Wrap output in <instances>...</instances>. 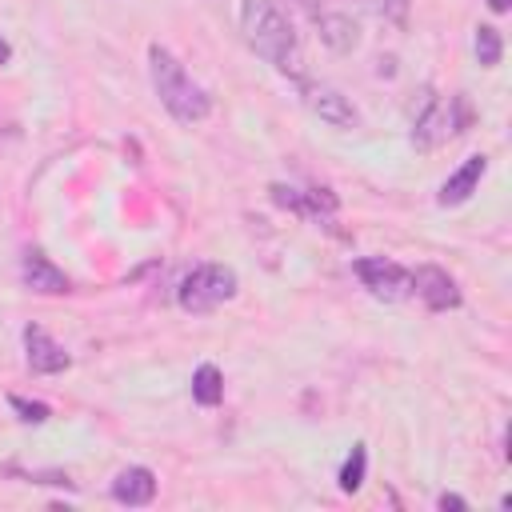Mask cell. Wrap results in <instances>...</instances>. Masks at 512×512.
Wrapping results in <instances>:
<instances>
[{"mask_svg":"<svg viewBox=\"0 0 512 512\" xmlns=\"http://www.w3.org/2000/svg\"><path fill=\"white\" fill-rule=\"evenodd\" d=\"M240 28L256 56L284 76H300V36L276 0H240Z\"/></svg>","mask_w":512,"mask_h":512,"instance_id":"1","label":"cell"},{"mask_svg":"<svg viewBox=\"0 0 512 512\" xmlns=\"http://www.w3.org/2000/svg\"><path fill=\"white\" fill-rule=\"evenodd\" d=\"M148 72H152V88H156V96H160V104L168 108L172 120L196 124V120H204L212 112L208 92L184 72V64L164 44H152L148 48Z\"/></svg>","mask_w":512,"mask_h":512,"instance_id":"2","label":"cell"},{"mask_svg":"<svg viewBox=\"0 0 512 512\" xmlns=\"http://www.w3.org/2000/svg\"><path fill=\"white\" fill-rule=\"evenodd\" d=\"M236 296V272L228 264H200L180 280V308L204 316Z\"/></svg>","mask_w":512,"mask_h":512,"instance_id":"3","label":"cell"},{"mask_svg":"<svg viewBox=\"0 0 512 512\" xmlns=\"http://www.w3.org/2000/svg\"><path fill=\"white\" fill-rule=\"evenodd\" d=\"M468 124H472V108H468V100H464V96L428 100V104H424V112H420V116H416V124H412V140H416L420 148H436V144H444L448 136L464 132Z\"/></svg>","mask_w":512,"mask_h":512,"instance_id":"4","label":"cell"},{"mask_svg":"<svg viewBox=\"0 0 512 512\" xmlns=\"http://www.w3.org/2000/svg\"><path fill=\"white\" fill-rule=\"evenodd\" d=\"M356 276H360V284L376 296V300H404V296H412V276H408V268H400L396 260H384V256H360L356 264Z\"/></svg>","mask_w":512,"mask_h":512,"instance_id":"5","label":"cell"},{"mask_svg":"<svg viewBox=\"0 0 512 512\" xmlns=\"http://www.w3.org/2000/svg\"><path fill=\"white\" fill-rule=\"evenodd\" d=\"M304 100H308V108H312L324 124H332V128H356V124H360L356 104H352L340 88H332V84H304Z\"/></svg>","mask_w":512,"mask_h":512,"instance_id":"6","label":"cell"},{"mask_svg":"<svg viewBox=\"0 0 512 512\" xmlns=\"http://www.w3.org/2000/svg\"><path fill=\"white\" fill-rule=\"evenodd\" d=\"M408 276H412V292L424 300V308H432V312H448V308L460 304V288H456V280H452L444 268H436V264H420V268L408 272Z\"/></svg>","mask_w":512,"mask_h":512,"instance_id":"7","label":"cell"},{"mask_svg":"<svg viewBox=\"0 0 512 512\" xmlns=\"http://www.w3.org/2000/svg\"><path fill=\"white\" fill-rule=\"evenodd\" d=\"M24 356H28V368L40 372V376H56L72 364V356L64 352V344H56L44 328H24Z\"/></svg>","mask_w":512,"mask_h":512,"instance_id":"8","label":"cell"},{"mask_svg":"<svg viewBox=\"0 0 512 512\" xmlns=\"http://www.w3.org/2000/svg\"><path fill=\"white\" fill-rule=\"evenodd\" d=\"M272 200L296 216H308V220H320V216H332L336 212V196L328 188H288V184H272Z\"/></svg>","mask_w":512,"mask_h":512,"instance_id":"9","label":"cell"},{"mask_svg":"<svg viewBox=\"0 0 512 512\" xmlns=\"http://www.w3.org/2000/svg\"><path fill=\"white\" fill-rule=\"evenodd\" d=\"M484 172H488V156L472 152V156H468V160H464V164H460V168L440 184V196H436V200H440L444 208L464 204V200L476 192V184H480V176H484Z\"/></svg>","mask_w":512,"mask_h":512,"instance_id":"10","label":"cell"},{"mask_svg":"<svg viewBox=\"0 0 512 512\" xmlns=\"http://www.w3.org/2000/svg\"><path fill=\"white\" fill-rule=\"evenodd\" d=\"M20 276H24V288H28V292H40V296H60V292L72 288L68 276H64L48 256H40V252H28V256H24Z\"/></svg>","mask_w":512,"mask_h":512,"instance_id":"11","label":"cell"},{"mask_svg":"<svg viewBox=\"0 0 512 512\" xmlns=\"http://www.w3.org/2000/svg\"><path fill=\"white\" fill-rule=\"evenodd\" d=\"M152 496H156V476H152L144 464H132V468H124V472L112 480V500H116V504L144 508V504H152Z\"/></svg>","mask_w":512,"mask_h":512,"instance_id":"12","label":"cell"},{"mask_svg":"<svg viewBox=\"0 0 512 512\" xmlns=\"http://www.w3.org/2000/svg\"><path fill=\"white\" fill-rule=\"evenodd\" d=\"M316 28H320V40L332 48V52H352L360 44V24L344 12H320L316 16Z\"/></svg>","mask_w":512,"mask_h":512,"instance_id":"13","label":"cell"},{"mask_svg":"<svg viewBox=\"0 0 512 512\" xmlns=\"http://www.w3.org/2000/svg\"><path fill=\"white\" fill-rule=\"evenodd\" d=\"M192 400L204 404V408H216L224 400V376H220L216 364H200L192 372Z\"/></svg>","mask_w":512,"mask_h":512,"instance_id":"14","label":"cell"},{"mask_svg":"<svg viewBox=\"0 0 512 512\" xmlns=\"http://www.w3.org/2000/svg\"><path fill=\"white\" fill-rule=\"evenodd\" d=\"M476 56H480L484 68L500 64V56H504V40H500V32H496L492 24H480V28H476Z\"/></svg>","mask_w":512,"mask_h":512,"instance_id":"15","label":"cell"},{"mask_svg":"<svg viewBox=\"0 0 512 512\" xmlns=\"http://www.w3.org/2000/svg\"><path fill=\"white\" fill-rule=\"evenodd\" d=\"M364 468H368V452H364V444H352V452H348V460L340 468V488L356 492L364 484Z\"/></svg>","mask_w":512,"mask_h":512,"instance_id":"16","label":"cell"},{"mask_svg":"<svg viewBox=\"0 0 512 512\" xmlns=\"http://www.w3.org/2000/svg\"><path fill=\"white\" fill-rule=\"evenodd\" d=\"M8 404H12V412H20V420H24V424H44V420H48V404H40V400L8 396Z\"/></svg>","mask_w":512,"mask_h":512,"instance_id":"17","label":"cell"},{"mask_svg":"<svg viewBox=\"0 0 512 512\" xmlns=\"http://www.w3.org/2000/svg\"><path fill=\"white\" fill-rule=\"evenodd\" d=\"M376 8H380V16L392 20V24H404V16H408V0H376Z\"/></svg>","mask_w":512,"mask_h":512,"instance_id":"18","label":"cell"},{"mask_svg":"<svg viewBox=\"0 0 512 512\" xmlns=\"http://www.w3.org/2000/svg\"><path fill=\"white\" fill-rule=\"evenodd\" d=\"M440 508H444V512H448V508H456V512H460V508H468V504H464V496H456V492H444V496H440Z\"/></svg>","mask_w":512,"mask_h":512,"instance_id":"19","label":"cell"},{"mask_svg":"<svg viewBox=\"0 0 512 512\" xmlns=\"http://www.w3.org/2000/svg\"><path fill=\"white\" fill-rule=\"evenodd\" d=\"M488 8H492V12H508V8H512V0H488Z\"/></svg>","mask_w":512,"mask_h":512,"instance_id":"20","label":"cell"},{"mask_svg":"<svg viewBox=\"0 0 512 512\" xmlns=\"http://www.w3.org/2000/svg\"><path fill=\"white\" fill-rule=\"evenodd\" d=\"M300 4H304V8H308V16H312V20H316V16H320V0H300Z\"/></svg>","mask_w":512,"mask_h":512,"instance_id":"21","label":"cell"},{"mask_svg":"<svg viewBox=\"0 0 512 512\" xmlns=\"http://www.w3.org/2000/svg\"><path fill=\"white\" fill-rule=\"evenodd\" d=\"M8 56H12V48H8V40L0 36V64H8Z\"/></svg>","mask_w":512,"mask_h":512,"instance_id":"22","label":"cell"}]
</instances>
